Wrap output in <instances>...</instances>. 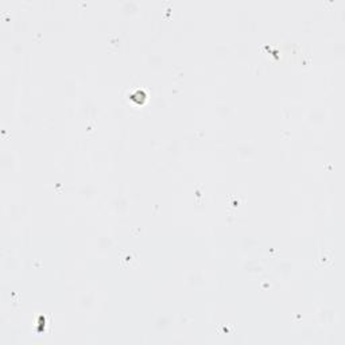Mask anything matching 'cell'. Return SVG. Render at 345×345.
<instances>
[{"label": "cell", "instance_id": "1", "mask_svg": "<svg viewBox=\"0 0 345 345\" xmlns=\"http://www.w3.org/2000/svg\"><path fill=\"white\" fill-rule=\"evenodd\" d=\"M136 260H137V258H136V256H135V258H132V252H131L130 255H127L124 259H123V264H124V266H125V264L131 266V263H132V262H136Z\"/></svg>", "mask_w": 345, "mask_h": 345}]
</instances>
